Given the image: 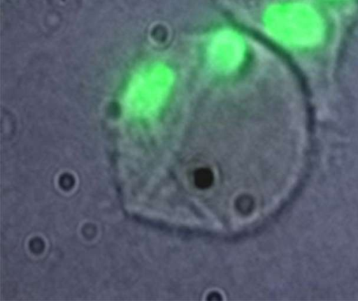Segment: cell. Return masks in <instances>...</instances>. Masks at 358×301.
Listing matches in <instances>:
<instances>
[{
	"instance_id": "obj_1",
	"label": "cell",
	"mask_w": 358,
	"mask_h": 301,
	"mask_svg": "<svg viewBox=\"0 0 358 301\" xmlns=\"http://www.w3.org/2000/svg\"><path fill=\"white\" fill-rule=\"evenodd\" d=\"M213 175L208 169L201 168L194 173L196 186L201 189L208 188L213 183Z\"/></svg>"
},
{
	"instance_id": "obj_2",
	"label": "cell",
	"mask_w": 358,
	"mask_h": 301,
	"mask_svg": "<svg viewBox=\"0 0 358 301\" xmlns=\"http://www.w3.org/2000/svg\"><path fill=\"white\" fill-rule=\"evenodd\" d=\"M236 207L241 213L248 214L251 212L254 208L253 199L247 196H241L237 198Z\"/></svg>"
}]
</instances>
